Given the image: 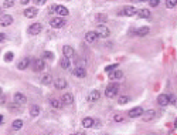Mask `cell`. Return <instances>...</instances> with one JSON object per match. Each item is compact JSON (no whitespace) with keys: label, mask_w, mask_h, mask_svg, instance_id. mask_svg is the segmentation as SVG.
Masks as SVG:
<instances>
[{"label":"cell","mask_w":177,"mask_h":135,"mask_svg":"<svg viewBox=\"0 0 177 135\" xmlns=\"http://www.w3.org/2000/svg\"><path fill=\"white\" fill-rule=\"evenodd\" d=\"M118 92H119V86L118 84H109L108 87H106L105 90V95L108 98H113V97H116L118 95Z\"/></svg>","instance_id":"obj_1"},{"label":"cell","mask_w":177,"mask_h":135,"mask_svg":"<svg viewBox=\"0 0 177 135\" xmlns=\"http://www.w3.org/2000/svg\"><path fill=\"white\" fill-rule=\"evenodd\" d=\"M96 34H98V37H102V39H106V37H109V34H110V31H109V29L104 26V24H99L98 27H96Z\"/></svg>","instance_id":"obj_2"},{"label":"cell","mask_w":177,"mask_h":135,"mask_svg":"<svg viewBox=\"0 0 177 135\" xmlns=\"http://www.w3.org/2000/svg\"><path fill=\"white\" fill-rule=\"evenodd\" d=\"M65 23H67V21H65L63 17H54V19H51V21H50L51 27H54V29H61V27L65 26Z\"/></svg>","instance_id":"obj_3"},{"label":"cell","mask_w":177,"mask_h":135,"mask_svg":"<svg viewBox=\"0 0 177 135\" xmlns=\"http://www.w3.org/2000/svg\"><path fill=\"white\" fill-rule=\"evenodd\" d=\"M41 30H43V26H41V23H34V24H31L30 27H29V34H31V36H37V34H40L41 33Z\"/></svg>","instance_id":"obj_4"},{"label":"cell","mask_w":177,"mask_h":135,"mask_svg":"<svg viewBox=\"0 0 177 135\" xmlns=\"http://www.w3.org/2000/svg\"><path fill=\"white\" fill-rule=\"evenodd\" d=\"M13 101H14V104L23 105V104H26V102H27V97H26L24 94H21V92H16V94H14V97H13Z\"/></svg>","instance_id":"obj_5"},{"label":"cell","mask_w":177,"mask_h":135,"mask_svg":"<svg viewBox=\"0 0 177 135\" xmlns=\"http://www.w3.org/2000/svg\"><path fill=\"white\" fill-rule=\"evenodd\" d=\"M11 23H13V17H11L10 14H3V16H0V26L7 27V26H10Z\"/></svg>","instance_id":"obj_6"},{"label":"cell","mask_w":177,"mask_h":135,"mask_svg":"<svg viewBox=\"0 0 177 135\" xmlns=\"http://www.w3.org/2000/svg\"><path fill=\"white\" fill-rule=\"evenodd\" d=\"M144 111H143V108L142 107H135V108H132L128 114H129V117L130 118H138V117H142V114H143Z\"/></svg>","instance_id":"obj_7"},{"label":"cell","mask_w":177,"mask_h":135,"mask_svg":"<svg viewBox=\"0 0 177 135\" xmlns=\"http://www.w3.org/2000/svg\"><path fill=\"white\" fill-rule=\"evenodd\" d=\"M55 13L60 16V17H64V16H68V9L65 6H61V4H55Z\"/></svg>","instance_id":"obj_8"},{"label":"cell","mask_w":177,"mask_h":135,"mask_svg":"<svg viewBox=\"0 0 177 135\" xmlns=\"http://www.w3.org/2000/svg\"><path fill=\"white\" fill-rule=\"evenodd\" d=\"M142 118H143V121H152V120H154L156 118V111L154 110H149V111H146V112H143L142 114Z\"/></svg>","instance_id":"obj_9"},{"label":"cell","mask_w":177,"mask_h":135,"mask_svg":"<svg viewBox=\"0 0 177 135\" xmlns=\"http://www.w3.org/2000/svg\"><path fill=\"white\" fill-rule=\"evenodd\" d=\"M44 61L41 60V58H37L33 61V70H34L35 73H40V71H43V68H44Z\"/></svg>","instance_id":"obj_10"},{"label":"cell","mask_w":177,"mask_h":135,"mask_svg":"<svg viewBox=\"0 0 177 135\" xmlns=\"http://www.w3.org/2000/svg\"><path fill=\"white\" fill-rule=\"evenodd\" d=\"M136 9L135 7H132V6H125V9L122 10V13L120 14H125V16H128V17H132V16H136Z\"/></svg>","instance_id":"obj_11"},{"label":"cell","mask_w":177,"mask_h":135,"mask_svg":"<svg viewBox=\"0 0 177 135\" xmlns=\"http://www.w3.org/2000/svg\"><path fill=\"white\" fill-rule=\"evenodd\" d=\"M54 86H55L57 90H64V88H67L68 83H67L65 78H57V80L54 81Z\"/></svg>","instance_id":"obj_12"},{"label":"cell","mask_w":177,"mask_h":135,"mask_svg":"<svg viewBox=\"0 0 177 135\" xmlns=\"http://www.w3.org/2000/svg\"><path fill=\"white\" fill-rule=\"evenodd\" d=\"M157 104L162 105V107H166L167 104H170L169 95H167V94H160V95L157 97Z\"/></svg>","instance_id":"obj_13"},{"label":"cell","mask_w":177,"mask_h":135,"mask_svg":"<svg viewBox=\"0 0 177 135\" xmlns=\"http://www.w3.org/2000/svg\"><path fill=\"white\" fill-rule=\"evenodd\" d=\"M85 40H87V43H95V41L98 40L96 31H88V33L85 34Z\"/></svg>","instance_id":"obj_14"},{"label":"cell","mask_w":177,"mask_h":135,"mask_svg":"<svg viewBox=\"0 0 177 135\" xmlns=\"http://www.w3.org/2000/svg\"><path fill=\"white\" fill-rule=\"evenodd\" d=\"M37 13H38V10L35 7H29V9L24 10V16L27 19H34L35 16H37Z\"/></svg>","instance_id":"obj_15"},{"label":"cell","mask_w":177,"mask_h":135,"mask_svg":"<svg viewBox=\"0 0 177 135\" xmlns=\"http://www.w3.org/2000/svg\"><path fill=\"white\" fill-rule=\"evenodd\" d=\"M63 54H64V57H74L75 55V51H74V48L71 47V45H64L63 47Z\"/></svg>","instance_id":"obj_16"},{"label":"cell","mask_w":177,"mask_h":135,"mask_svg":"<svg viewBox=\"0 0 177 135\" xmlns=\"http://www.w3.org/2000/svg\"><path fill=\"white\" fill-rule=\"evenodd\" d=\"M61 101H63V104H67V105H71V104L74 102V95H72L71 92H65V94L63 95V98H61Z\"/></svg>","instance_id":"obj_17"},{"label":"cell","mask_w":177,"mask_h":135,"mask_svg":"<svg viewBox=\"0 0 177 135\" xmlns=\"http://www.w3.org/2000/svg\"><path fill=\"white\" fill-rule=\"evenodd\" d=\"M99 98H101V92L98 90L91 91V94H89V97H88V100H89L91 102H95V101H98Z\"/></svg>","instance_id":"obj_18"},{"label":"cell","mask_w":177,"mask_h":135,"mask_svg":"<svg viewBox=\"0 0 177 135\" xmlns=\"http://www.w3.org/2000/svg\"><path fill=\"white\" fill-rule=\"evenodd\" d=\"M94 122H95V120H94V118L87 117V118H84V120H82V127H84V128H91V127H94Z\"/></svg>","instance_id":"obj_19"},{"label":"cell","mask_w":177,"mask_h":135,"mask_svg":"<svg viewBox=\"0 0 177 135\" xmlns=\"http://www.w3.org/2000/svg\"><path fill=\"white\" fill-rule=\"evenodd\" d=\"M149 33H150V29H149L147 26L139 27V29L136 30V36H140V37H143V36H147Z\"/></svg>","instance_id":"obj_20"},{"label":"cell","mask_w":177,"mask_h":135,"mask_svg":"<svg viewBox=\"0 0 177 135\" xmlns=\"http://www.w3.org/2000/svg\"><path fill=\"white\" fill-rule=\"evenodd\" d=\"M74 76L75 77H79V78H84L87 76V73H85L84 67H77V68H74Z\"/></svg>","instance_id":"obj_21"},{"label":"cell","mask_w":177,"mask_h":135,"mask_svg":"<svg viewBox=\"0 0 177 135\" xmlns=\"http://www.w3.org/2000/svg\"><path fill=\"white\" fill-rule=\"evenodd\" d=\"M60 65H61V68H64V70H68L71 65V61L68 57H63L61 60H60Z\"/></svg>","instance_id":"obj_22"},{"label":"cell","mask_w":177,"mask_h":135,"mask_svg":"<svg viewBox=\"0 0 177 135\" xmlns=\"http://www.w3.org/2000/svg\"><path fill=\"white\" fill-rule=\"evenodd\" d=\"M122 77H123V73L120 70H118V68L110 73V80H120Z\"/></svg>","instance_id":"obj_23"},{"label":"cell","mask_w":177,"mask_h":135,"mask_svg":"<svg viewBox=\"0 0 177 135\" xmlns=\"http://www.w3.org/2000/svg\"><path fill=\"white\" fill-rule=\"evenodd\" d=\"M50 102H51V107H53V108H57V110L63 108V101L58 100V98H51Z\"/></svg>","instance_id":"obj_24"},{"label":"cell","mask_w":177,"mask_h":135,"mask_svg":"<svg viewBox=\"0 0 177 135\" xmlns=\"http://www.w3.org/2000/svg\"><path fill=\"white\" fill-rule=\"evenodd\" d=\"M136 14H138L139 17H142V19H149V17H150V11H149L147 9H140V10H138Z\"/></svg>","instance_id":"obj_25"},{"label":"cell","mask_w":177,"mask_h":135,"mask_svg":"<svg viewBox=\"0 0 177 135\" xmlns=\"http://www.w3.org/2000/svg\"><path fill=\"white\" fill-rule=\"evenodd\" d=\"M29 64H30V60H29V58H23V60L19 63L17 68H19V70H26V68L29 67Z\"/></svg>","instance_id":"obj_26"},{"label":"cell","mask_w":177,"mask_h":135,"mask_svg":"<svg viewBox=\"0 0 177 135\" xmlns=\"http://www.w3.org/2000/svg\"><path fill=\"white\" fill-rule=\"evenodd\" d=\"M11 128H13L14 131L21 130V128H23V121H21V120H14L13 124H11Z\"/></svg>","instance_id":"obj_27"},{"label":"cell","mask_w":177,"mask_h":135,"mask_svg":"<svg viewBox=\"0 0 177 135\" xmlns=\"http://www.w3.org/2000/svg\"><path fill=\"white\" fill-rule=\"evenodd\" d=\"M51 81H53V77H51L50 74H45V76H43V78H41V83H43L44 86L51 84Z\"/></svg>","instance_id":"obj_28"},{"label":"cell","mask_w":177,"mask_h":135,"mask_svg":"<svg viewBox=\"0 0 177 135\" xmlns=\"http://www.w3.org/2000/svg\"><path fill=\"white\" fill-rule=\"evenodd\" d=\"M30 114H31V117H38V115H40V108H38L37 105H33V107L30 108Z\"/></svg>","instance_id":"obj_29"},{"label":"cell","mask_w":177,"mask_h":135,"mask_svg":"<svg viewBox=\"0 0 177 135\" xmlns=\"http://www.w3.org/2000/svg\"><path fill=\"white\" fill-rule=\"evenodd\" d=\"M129 101H130V97H128V95H122V97H119V100H118V102H119L120 105L128 104Z\"/></svg>","instance_id":"obj_30"},{"label":"cell","mask_w":177,"mask_h":135,"mask_svg":"<svg viewBox=\"0 0 177 135\" xmlns=\"http://www.w3.org/2000/svg\"><path fill=\"white\" fill-rule=\"evenodd\" d=\"M177 6V0H166V7L167 9H173Z\"/></svg>","instance_id":"obj_31"},{"label":"cell","mask_w":177,"mask_h":135,"mask_svg":"<svg viewBox=\"0 0 177 135\" xmlns=\"http://www.w3.org/2000/svg\"><path fill=\"white\" fill-rule=\"evenodd\" d=\"M13 4H14V0H4L3 1V7H6V9L13 7Z\"/></svg>","instance_id":"obj_32"},{"label":"cell","mask_w":177,"mask_h":135,"mask_svg":"<svg viewBox=\"0 0 177 135\" xmlns=\"http://www.w3.org/2000/svg\"><path fill=\"white\" fill-rule=\"evenodd\" d=\"M118 68V64H110V65H108L105 68V71L106 73H112V71H115Z\"/></svg>","instance_id":"obj_33"},{"label":"cell","mask_w":177,"mask_h":135,"mask_svg":"<svg viewBox=\"0 0 177 135\" xmlns=\"http://www.w3.org/2000/svg\"><path fill=\"white\" fill-rule=\"evenodd\" d=\"M44 57H45L47 60H53V58H54V54H53L51 51H44Z\"/></svg>","instance_id":"obj_34"},{"label":"cell","mask_w":177,"mask_h":135,"mask_svg":"<svg viewBox=\"0 0 177 135\" xmlns=\"http://www.w3.org/2000/svg\"><path fill=\"white\" fill-rule=\"evenodd\" d=\"M13 57H14V54H13V53H7V54H6V57H4V61H6V63H9V61H11V60H13Z\"/></svg>","instance_id":"obj_35"},{"label":"cell","mask_w":177,"mask_h":135,"mask_svg":"<svg viewBox=\"0 0 177 135\" xmlns=\"http://www.w3.org/2000/svg\"><path fill=\"white\" fill-rule=\"evenodd\" d=\"M147 1H149V4H150L152 7H157L159 3H160V0H147Z\"/></svg>","instance_id":"obj_36"},{"label":"cell","mask_w":177,"mask_h":135,"mask_svg":"<svg viewBox=\"0 0 177 135\" xmlns=\"http://www.w3.org/2000/svg\"><path fill=\"white\" fill-rule=\"evenodd\" d=\"M169 100H170V102H172L173 105L177 107V97L176 95H169Z\"/></svg>","instance_id":"obj_37"},{"label":"cell","mask_w":177,"mask_h":135,"mask_svg":"<svg viewBox=\"0 0 177 135\" xmlns=\"http://www.w3.org/2000/svg\"><path fill=\"white\" fill-rule=\"evenodd\" d=\"M96 20H98V21H105L106 16L105 14H98V16H96Z\"/></svg>","instance_id":"obj_38"},{"label":"cell","mask_w":177,"mask_h":135,"mask_svg":"<svg viewBox=\"0 0 177 135\" xmlns=\"http://www.w3.org/2000/svg\"><path fill=\"white\" fill-rule=\"evenodd\" d=\"M113 120H115V121H118V122H119V121H122V120H123V117H122V115H120V114H116V115H115V118H113Z\"/></svg>","instance_id":"obj_39"},{"label":"cell","mask_w":177,"mask_h":135,"mask_svg":"<svg viewBox=\"0 0 177 135\" xmlns=\"http://www.w3.org/2000/svg\"><path fill=\"white\" fill-rule=\"evenodd\" d=\"M34 3L37 6H43V4H45V0H34Z\"/></svg>","instance_id":"obj_40"},{"label":"cell","mask_w":177,"mask_h":135,"mask_svg":"<svg viewBox=\"0 0 177 135\" xmlns=\"http://www.w3.org/2000/svg\"><path fill=\"white\" fill-rule=\"evenodd\" d=\"M48 13H55V4L50 6V9H48Z\"/></svg>","instance_id":"obj_41"},{"label":"cell","mask_w":177,"mask_h":135,"mask_svg":"<svg viewBox=\"0 0 177 135\" xmlns=\"http://www.w3.org/2000/svg\"><path fill=\"white\" fill-rule=\"evenodd\" d=\"M6 39V36H4V33H0V41H3Z\"/></svg>","instance_id":"obj_42"},{"label":"cell","mask_w":177,"mask_h":135,"mask_svg":"<svg viewBox=\"0 0 177 135\" xmlns=\"http://www.w3.org/2000/svg\"><path fill=\"white\" fill-rule=\"evenodd\" d=\"M29 1H30V0H20V3H21V4H27Z\"/></svg>","instance_id":"obj_43"},{"label":"cell","mask_w":177,"mask_h":135,"mask_svg":"<svg viewBox=\"0 0 177 135\" xmlns=\"http://www.w3.org/2000/svg\"><path fill=\"white\" fill-rule=\"evenodd\" d=\"M3 122V115H0V124Z\"/></svg>","instance_id":"obj_44"},{"label":"cell","mask_w":177,"mask_h":135,"mask_svg":"<svg viewBox=\"0 0 177 135\" xmlns=\"http://www.w3.org/2000/svg\"><path fill=\"white\" fill-rule=\"evenodd\" d=\"M174 128H177V118H176V121H174Z\"/></svg>","instance_id":"obj_45"},{"label":"cell","mask_w":177,"mask_h":135,"mask_svg":"<svg viewBox=\"0 0 177 135\" xmlns=\"http://www.w3.org/2000/svg\"><path fill=\"white\" fill-rule=\"evenodd\" d=\"M1 92H3V90H1V88H0V95H1Z\"/></svg>","instance_id":"obj_46"},{"label":"cell","mask_w":177,"mask_h":135,"mask_svg":"<svg viewBox=\"0 0 177 135\" xmlns=\"http://www.w3.org/2000/svg\"><path fill=\"white\" fill-rule=\"evenodd\" d=\"M139 1H147V0H139Z\"/></svg>","instance_id":"obj_47"},{"label":"cell","mask_w":177,"mask_h":135,"mask_svg":"<svg viewBox=\"0 0 177 135\" xmlns=\"http://www.w3.org/2000/svg\"><path fill=\"white\" fill-rule=\"evenodd\" d=\"M132 1H139V0H132Z\"/></svg>","instance_id":"obj_48"}]
</instances>
